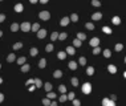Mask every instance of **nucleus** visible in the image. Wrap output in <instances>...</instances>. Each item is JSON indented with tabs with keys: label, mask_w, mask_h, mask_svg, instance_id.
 <instances>
[{
	"label": "nucleus",
	"mask_w": 126,
	"mask_h": 106,
	"mask_svg": "<svg viewBox=\"0 0 126 106\" xmlns=\"http://www.w3.org/2000/svg\"><path fill=\"white\" fill-rule=\"evenodd\" d=\"M81 90H82L84 94H90L92 93V85L89 84V82H85V84L82 85V87H81Z\"/></svg>",
	"instance_id": "nucleus-1"
},
{
	"label": "nucleus",
	"mask_w": 126,
	"mask_h": 106,
	"mask_svg": "<svg viewBox=\"0 0 126 106\" xmlns=\"http://www.w3.org/2000/svg\"><path fill=\"white\" fill-rule=\"evenodd\" d=\"M20 29H21L23 32H29L31 29H32V25H31L28 21H24V23H21V25H20Z\"/></svg>",
	"instance_id": "nucleus-2"
},
{
	"label": "nucleus",
	"mask_w": 126,
	"mask_h": 106,
	"mask_svg": "<svg viewBox=\"0 0 126 106\" xmlns=\"http://www.w3.org/2000/svg\"><path fill=\"white\" fill-rule=\"evenodd\" d=\"M39 17H40L41 20H46V21H48L49 19H51V13H49L48 11H41V12L39 13Z\"/></svg>",
	"instance_id": "nucleus-3"
},
{
	"label": "nucleus",
	"mask_w": 126,
	"mask_h": 106,
	"mask_svg": "<svg viewBox=\"0 0 126 106\" xmlns=\"http://www.w3.org/2000/svg\"><path fill=\"white\" fill-rule=\"evenodd\" d=\"M89 45H90V46H93V48L98 46V45H99V39H98V37H93V39H90Z\"/></svg>",
	"instance_id": "nucleus-4"
},
{
	"label": "nucleus",
	"mask_w": 126,
	"mask_h": 106,
	"mask_svg": "<svg viewBox=\"0 0 126 106\" xmlns=\"http://www.w3.org/2000/svg\"><path fill=\"white\" fill-rule=\"evenodd\" d=\"M101 19H102V13L101 12H96V13H93V15H92V20H93V21L101 20Z\"/></svg>",
	"instance_id": "nucleus-5"
},
{
	"label": "nucleus",
	"mask_w": 126,
	"mask_h": 106,
	"mask_svg": "<svg viewBox=\"0 0 126 106\" xmlns=\"http://www.w3.org/2000/svg\"><path fill=\"white\" fill-rule=\"evenodd\" d=\"M69 21H72V20H70V17H68V16H65V17H62V19H61V21H60V24H61L62 26H66L68 24H69Z\"/></svg>",
	"instance_id": "nucleus-6"
},
{
	"label": "nucleus",
	"mask_w": 126,
	"mask_h": 106,
	"mask_svg": "<svg viewBox=\"0 0 126 106\" xmlns=\"http://www.w3.org/2000/svg\"><path fill=\"white\" fill-rule=\"evenodd\" d=\"M107 70H109L112 74H115L117 73V66L113 65V64H109V65H107Z\"/></svg>",
	"instance_id": "nucleus-7"
},
{
	"label": "nucleus",
	"mask_w": 126,
	"mask_h": 106,
	"mask_svg": "<svg viewBox=\"0 0 126 106\" xmlns=\"http://www.w3.org/2000/svg\"><path fill=\"white\" fill-rule=\"evenodd\" d=\"M23 9H24V5L21 4V3H17L16 5H15V11H16L17 13H20V12H23Z\"/></svg>",
	"instance_id": "nucleus-8"
},
{
	"label": "nucleus",
	"mask_w": 126,
	"mask_h": 106,
	"mask_svg": "<svg viewBox=\"0 0 126 106\" xmlns=\"http://www.w3.org/2000/svg\"><path fill=\"white\" fill-rule=\"evenodd\" d=\"M68 68H69L70 70H76V69H77V62H74V61H69Z\"/></svg>",
	"instance_id": "nucleus-9"
},
{
	"label": "nucleus",
	"mask_w": 126,
	"mask_h": 106,
	"mask_svg": "<svg viewBox=\"0 0 126 106\" xmlns=\"http://www.w3.org/2000/svg\"><path fill=\"white\" fill-rule=\"evenodd\" d=\"M112 23L114 24V25H119L121 24V17L119 16H114V17L112 19Z\"/></svg>",
	"instance_id": "nucleus-10"
},
{
	"label": "nucleus",
	"mask_w": 126,
	"mask_h": 106,
	"mask_svg": "<svg viewBox=\"0 0 126 106\" xmlns=\"http://www.w3.org/2000/svg\"><path fill=\"white\" fill-rule=\"evenodd\" d=\"M45 36H46V31H45V29H40V31L37 32V37H39V39H44Z\"/></svg>",
	"instance_id": "nucleus-11"
},
{
	"label": "nucleus",
	"mask_w": 126,
	"mask_h": 106,
	"mask_svg": "<svg viewBox=\"0 0 126 106\" xmlns=\"http://www.w3.org/2000/svg\"><path fill=\"white\" fill-rule=\"evenodd\" d=\"M15 60H16V56H15V53H9V54L7 56V61H8V62H13Z\"/></svg>",
	"instance_id": "nucleus-12"
},
{
	"label": "nucleus",
	"mask_w": 126,
	"mask_h": 106,
	"mask_svg": "<svg viewBox=\"0 0 126 106\" xmlns=\"http://www.w3.org/2000/svg\"><path fill=\"white\" fill-rule=\"evenodd\" d=\"M31 69V65L29 64H24V65H21V72L23 73H27V72H29Z\"/></svg>",
	"instance_id": "nucleus-13"
},
{
	"label": "nucleus",
	"mask_w": 126,
	"mask_h": 106,
	"mask_svg": "<svg viewBox=\"0 0 126 106\" xmlns=\"http://www.w3.org/2000/svg\"><path fill=\"white\" fill-rule=\"evenodd\" d=\"M66 52H59L57 53V57H59V60H65L66 58Z\"/></svg>",
	"instance_id": "nucleus-14"
},
{
	"label": "nucleus",
	"mask_w": 126,
	"mask_h": 106,
	"mask_svg": "<svg viewBox=\"0 0 126 106\" xmlns=\"http://www.w3.org/2000/svg\"><path fill=\"white\" fill-rule=\"evenodd\" d=\"M32 32H39L40 31V24L39 23H35V24H32V29H31Z\"/></svg>",
	"instance_id": "nucleus-15"
},
{
	"label": "nucleus",
	"mask_w": 126,
	"mask_h": 106,
	"mask_svg": "<svg viewBox=\"0 0 126 106\" xmlns=\"http://www.w3.org/2000/svg\"><path fill=\"white\" fill-rule=\"evenodd\" d=\"M19 29H20V25H19L17 23H13V24L11 25V31H12V32H17Z\"/></svg>",
	"instance_id": "nucleus-16"
},
{
	"label": "nucleus",
	"mask_w": 126,
	"mask_h": 106,
	"mask_svg": "<svg viewBox=\"0 0 126 106\" xmlns=\"http://www.w3.org/2000/svg\"><path fill=\"white\" fill-rule=\"evenodd\" d=\"M45 66H46V60L45 58H41V60L39 61V68L43 69V68H45Z\"/></svg>",
	"instance_id": "nucleus-17"
},
{
	"label": "nucleus",
	"mask_w": 126,
	"mask_h": 106,
	"mask_svg": "<svg viewBox=\"0 0 126 106\" xmlns=\"http://www.w3.org/2000/svg\"><path fill=\"white\" fill-rule=\"evenodd\" d=\"M81 45H82V42H81V40H80V39H76V40H73V46H76V48H80Z\"/></svg>",
	"instance_id": "nucleus-18"
},
{
	"label": "nucleus",
	"mask_w": 126,
	"mask_h": 106,
	"mask_svg": "<svg viewBox=\"0 0 126 106\" xmlns=\"http://www.w3.org/2000/svg\"><path fill=\"white\" fill-rule=\"evenodd\" d=\"M114 49H115V52H121V50L123 49V44H122V42H118V44H115Z\"/></svg>",
	"instance_id": "nucleus-19"
},
{
	"label": "nucleus",
	"mask_w": 126,
	"mask_h": 106,
	"mask_svg": "<svg viewBox=\"0 0 126 106\" xmlns=\"http://www.w3.org/2000/svg\"><path fill=\"white\" fill-rule=\"evenodd\" d=\"M44 89H45V92H52V84L51 82H46V84H44Z\"/></svg>",
	"instance_id": "nucleus-20"
},
{
	"label": "nucleus",
	"mask_w": 126,
	"mask_h": 106,
	"mask_svg": "<svg viewBox=\"0 0 126 106\" xmlns=\"http://www.w3.org/2000/svg\"><path fill=\"white\" fill-rule=\"evenodd\" d=\"M65 52H66L68 53V54H70V56H73V54H74V46H68L66 48V50H65Z\"/></svg>",
	"instance_id": "nucleus-21"
},
{
	"label": "nucleus",
	"mask_w": 126,
	"mask_h": 106,
	"mask_svg": "<svg viewBox=\"0 0 126 106\" xmlns=\"http://www.w3.org/2000/svg\"><path fill=\"white\" fill-rule=\"evenodd\" d=\"M35 85H36V87H41V86H44L43 81H41L40 78H35Z\"/></svg>",
	"instance_id": "nucleus-22"
},
{
	"label": "nucleus",
	"mask_w": 126,
	"mask_h": 106,
	"mask_svg": "<svg viewBox=\"0 0 126 106\" xmlns=\"http://www.w3.org/2000/svg\"><path fill=\"white\" fill-rule=\"evenodd\" d=\"M29 53H31V56H33V57H35V56L39 54V49H37V48H31Z\"/></svg>",
	"instance_id": "nucleus-23"
},
{
	"label": "nucleus",
	"mask_w": 126,
	"mask_h": 106,
	"mask_svg": "<svg viewBox=\"0 0 126 106\" xmlns=\"http://www.w3.org/2000/svg\"><path fill=\"white\" fill-rule=\"evenodd\" d=\"M86 74H88V76H93V74H94V68H93V66L86 68Z\"/></svg>",
	"instance_id": "nucleus-24"
},
{
	"label": "nucleus",
	"mask_w": 126,
	"mask_h": 106,
	"mask_svg": "<svg viewBox=\"0 0 126 106\" xmlns=\"http://www.w3.org/2000/svg\"><path fill=\"white\" fill-rule=\"evenodd\" d=\"M77 39H80L81 41H84V40H86V34L82 33V32H78V33H77Z\"/></svg>",
	"instance_id": "nucleus-25"
},
{
	"label": "nucleus",
	"mask_w": 126,
	"mask_h": 106,
	"mask_svg": "<svg viewBox=\"0 0 126 106\" xmlns=\"http://www.w3.org/2000/svg\"><path fill=\"white\" fill-rule=\"evenodd\" d=\"M53 77H54V78H61V77H62V72L61 70H54Z\"/></svg>",
	"instance_id": "nucleus-26"
},
{
	"label": "nucleus",
	"mask_w": 126,
	"mask_h": 106,
	"mask_svg": "<svg viewBox=\"0 0 126 106\" xmlns=\"http://www.w3.org/2000/svg\"><path fill=\"white\" fill-rule=\"evenodd\" d=\"M13 50H19V49H21L23 48V42H16V44H13Z\"/></svg>",
	"instance_id": "nucleus-27"
},
{
	"label": "nucleus",
	"mask_w": 126,
	"mask_h": 106,
	"mask_svg": "<svg viewBox=\"0 0 126 106\" xmlns=\"http://www.w3.org/2000/svg\"><path fill=\"white\" fill-rule=\"evenodd\" d=\"M70 20H72L73 23H77L78 21V15L77 13H72V15H70Z\"/></svg>",
	"instance_id": "nucleus-28"
},
{
	"label": "nucleus",
	"mask_w": 126,
	"mask_h": 106,
	"mask_svg": "<svg viewBox=\"0 0 126 106\" xmlns=\"http://www.w3.org/2000/svg\"><path fill=\"white\" fill-rule=\"evenodd\" d=\"M59 92L62 93V94H65V93H66V86H65V85H60V86H59Z\"/></svg>",
	"instance_id": "nucleus-29"
},
{
	"label": "nucleus",
	"mask_w": 126,
	"mask_h": 106,
	"mask_svg": "<svg viewBox=\"0 0 126 106\" xmlns=\"http://www.w3.org/2000/svg\"><path fill=\"white\" fill-rule=\"evenodd\" d=\"M59 32H53V33H52L51 34V40H52V41H54V40H57V39H59Z\"/></svg>",
	"instance_id": "nucleus-30"
},
{
	"label": "nucleus",
	"mask_w": 126,
	"mask_h": 106,
	"mask_svg": "<svg viewBox=\"0 0 126 106\" xmlns=\"http://www.w3.org/2000/svg\"><path fill=\"white\" fill-rule=\"evenodd\" d=\"M85 26H86V29H89V31H94V24L93 23H86Z\"/></svg>",
	"instance_id": "nucleus-31"
},
{
	"label": "nucleus",
	"mask_w": 126,
	"mask_h": 106,
	"mask_svg": "<svg viewBox=\"0 0 126 106\" xmlns=\"http://www.w3.org/2000/svg\"><path fill=\"white\" fill-rule=\"evenodd\" d=\"M25 61H27V60H25V57H19V58H17V61H16V62L19 64V65H24V64H25Z\"/></svg>",
	"instance_id": "nucleus-32"
},
{
	"label": "nucleus",
	"mask_w": 126,
	"mask_h": 106,
	"mask_svg": "<svg viewBox=\"0 0 126 106\" xmlns=\"http://www.w3.org/2000/svg\"><path fill=\"white\" fill-rule=\"evenodd\" d=\"M51 103H52V102H51V99H49L48 97L43 99V105H44V106H51Z\"/></svg>",
	"instance_id": "nucleus-33"
},
{
	"label": "nucleus",
	"mask_w": 126,
	"mask_h": 106,
	"mask_svg": "<svg viewBox=\"0 0 126 106\" xmlns=\"http://www.w3.org/2000/svg\"><path fill=\"white\" fill-rule=\"evenodd\" d=\"M102 32H105V33H106V34H110V33H112V29H110L109 28V26H102Z\"/></svg>",
	"instance_id": "nucleus-34"
},
{
	"label": "nucleus",
	"mask_w": 126,
	"mask_h": 106,
	"mask_svg": "<svg viewBox=\"0 0 126 106\" xmlns=\"http://www.w3.org/2000/svg\"><path fill=\"white\" fill-rule=\"evenodd\" d=\"M70 82H72L73 86H78V78L77 77H73V78L70 80Z\"/></svg>",
	"instance_id": "nucleus-35"
},
{
	"label": "nucleus",
	"mask_w": 126,
	"mask_h": 106,
	"mask_svg": "<svg viewBox=\"0 0 126 106\" xmlns=\"http://www.w3.org/2000/svg\"><path fill=\"white\" fill-rule=\"evenodd\" d=\"M92 5L93 7H101V1L99 0H92Z\"/></svg>",
	"instance_id": "nucleus-36"
},
{
	"label": "nucleus",
	"mask_w": 126,
	"mask_h": 106,
	"mask_svg": "<svg viewBox=\"0 0 126 106\" xmlns=\"http://www.w3.org/2000/svg\"><path fill=\"white\" fill-rule=\"evenodd\" d=\"M109 101H110V98H104V99L101 101V106H107V103H109Z\"/></svg>",
	"instance_id": "nucleus-37"
},
{
	"label": "nucleus",
	"mask_w": 126,
	"mask_h": 106,
	"mask_svg": "<svg viewBox=\"0 0 126 106\" xmlns=\"http://www.w3.org/2000/svg\"><path fill=\"white\" fill-rule=\"evenodd\" d=\"M46 97H48L49 99H53V98H56V94H54L53 92H48L46 93Z\"/></svg>",
	"instance_id": "nucleus-38"
},
{
	"label": "nucleus",
	"mask_w": 126,
	"mask_h": 106,
	"mask_svg": "<svg viewBox=\"0 0 126 106\" xmlns=\"http://www.w3.org/2000/svg\"><path fill=\"white\" fill-rule=\"evenodd\" d=\"M66 99H68V95H66V94H62V95H60V97H59V101H60V102H65Z\"/></svg>",
	"instance_id": "nucleus-39"
},
{
	"label": "nucleus",
	"mask_w": 126,
	"mask_h": 106,
	"mask_svg": "<svg viewBox=\"0 0 126 106\" xmlns=\"http://www.w3.org/2000/svg\"><path fill=\"white\" fill-rule=\"evenodd\" d=\"M104 56H105L106 58H109L110 56H112V52H110V49H105V50H104Z\"/></svg>",
	"instance_id": "nucleus-40"
},
{
	"label": "nucleus",
	"mask_w": 126,
	"mask_h": 106,
	"mask_svg": "<svg viewBox=\"0 0 126 106\" xmlns=\"http://www.w3.org/2000/svg\"><path fill=\"white\" fill-rule=\"evenodd\" d=\"M68 37V33H65V32H62V33L59 34V40H65Z\"/></svg>",
	"instance_id": "nucleus-41"
},
{
	"label": "nucleus",
	"mask_w": 126,
	"mask_h": 106,
	"mask_svg": "<svg viewBox=\"0 0 126 106\" xmlns=\"http://www.w3.org/2000/svg\"><path fill=\"white\" fill-rule=\"evenodd\" d=\"M99 53H101V48L99 46L93 48V54H99Z\"/></svg>",
	"instance_id": "nucleus-42"
},
{
	"label": "nucleus",
	"mask_w": 126,
	"mask_h": 106,
	"mask_svg": "<svg viewBox=\"0 0 126 106\" xmlns=\"http://www.w3.org/2000/svg\"><path fill=\"white\" fill-rule=\"evenodd\" d=\"M78 62H80V65H86V58L85 57H80V60H78Z\"/></svg>",
	"instance_id": "nucleus-43"
},
{
	"label": "nucleus",
	"mask_w": 126,
	"mask_h": 106,
	"mask_svg": "<svg viewBox=\"0 0 126 106\" xmlns=\"http://www.w3.org/2000/svg\"><path fill=\"white\" fill-rule=\"evenodd\" d=\"M45 50L46 52H52V50H53V44H48L45 46Z\"/></svg>",
	"instance_id": "nucleus-44"
},
{
	"label": "nucleus",
	"mask_w": 126,
	"mask_h": 106,
	"mask_svg": "<svg viewBox=\"0 0 126 106\" xmlns=\"http://www.w3.org/2000/svg\"><path fill=\"white\" fill-rule=\"evenodd\" d=\"M74 93H73V92H69V94H68V99H69V101H73V99H74Z\"/></svg>",
	"instance_id": "nucleus-45"
},
{
	"label": "nucleus",
	"mask_w": 126,
	"mask_h": 106,
	"mask_svg": "<svg viewBox=\"0 0 126 106\" xmlns=\"http://www.w3.org/2000/svg\"><path fill=\"white\" fill-rule=\"evenodd\" d=\"M72 102H73V106H81V102L78 99H76V98L72 101Z\"/></svg>",
	"instance_id": "nucleus-46"
},
{
	"label": "nucleus",
	"mask_w": 126,
	"mask_h": 106,
	"mask_svg": "<svg viewBox=\"0 0 126 106\" xmlns=\"http://www.w3.org/2000/svg\"><path fill=\"white\" fill-rule=\"evenodd\" d=\"M32 84H35V80L33 78H29L27 82H25V85H32Z\"/></svg>",
	"instance_id": "nucleus-47"
},
{
	"label": "nucleus",
	"mask_w": 126,
	"mask_h": 106,
	"mask_svg": "<svg viewBox=\"0 0 126 106\" xmlns=\"http://www.w3.org/2000/svg\"><path fill=\"white\" fill-rule=\"evenodd\" d=\"M3 21H6V15L0 13V23H3Z\"/></svg>",
	"instance_id": "nucleus-48"
},
{
	"label": "nucleus",
	"mask_w": 126,
	"mask_h": 106,
	"mask_svg": "<svg viewBox=\"0 0 126 106\" xmlns=\"http://www.w3.org/2000/svg\"><path fill=\"white\" fill-rule=\"evenodd\" d=\"M107 106H115V102L113 99H110L109 101V103H107Z\"/></svg>",
	"instance_id": "nucleus-49"
},
{
	"label": "nucleus",
	"mask_w": 126,
	"mask_h": 106,
	"mask_svg": "<svg viewBox=\"0 0 126 106\" xmlns=\"http://www.w3.org/2000/svg\"><path fill=\"white\" fill-rule=\"evenodd\" d=\"M3 101H4V94L3 93H0V103L3 102Z\"/></svg>",
	"instance_id": "nucleus-50"
},
{
	"label": "nucleus",
	"mask_w": 126,
	"mask_h": 106,
	"mask_svg": "<svg viewBox=\"0 0 126 106\" xmlns=\"http://www.w3.org/2000/svg\"><path fill=\"white\" fill-rule=\"evenodd\" d=\"M35 89H36V85H32V86H29V89H28V90H29V92H33Z\"/></svg>",
	"instance_id": "nucleus-51"
},
{
	"label": "nucleus",
	"mask_w": 126,
	"mask_h": 106,
	"mask_svg": "<svg viewBox=\"0 0 126 106\" xmlns=\"http://www.w3.org/2000/svg\"><path fill=\"white\" fill-rule=\"evenodd\" d=\"M110 99L115 101V99H117V95H115V94H112V95H110Z\"/></svg>",
	"instance_id": "nucleus-52"
},
{
	"label": "nucleus",
	"mask_w": 126,
	"mask_h": 106,
	"mask_svg": "<svg viewBox=\"0 0 126 106\" xmlns=\"http://www.w3.org/2000/svg\"><path fill=\"white\" fill-rule=\"evenodd\" d=\"M39 1H40V3H41V4H46V3H48V1H49V0H39Z\"/></svg>",
	"instance_id": "nucleus-53"
},
{
	"label": "nucleus",
	"mask_w": 126,
	"mask_h": 106,
	"mask_svg": "<svg viewBox=\"0 0 126 106\" xmlns=\"http://www.w3.org/2000/svg\"><path fill=\"white\" fill-rule=\"evenodd\" d=\"M51 106H57V102H56V101H53V102L51 103Z\"/></svg>",
	"instance_id": "nucleus-54"
},
{
	"label": "nucleus",
	"mask_w": 126,
	"mask_h": 106,
	"mask_svg": "<svg viewBox=\"0 0 126 106\" xmlns=\"http://www.w3.org/2000/svg\"><path fill=\"white\" fill-rule=\"evenodd\" d=\"M31 3H32V4H36V3H37V0H29Z\"/></svg>",
	"instance_id": "nucleus-55"
},
{
	"label": "nucleus",
	"mask_w": 126,
	"mask_h": 106,
	"mask_svg": "<svg viewBox=\"0 0 126 106\" xmlns=\"http://www.w3.org/2000/svg\"><path fill=\"white\" fill-rule=\"evenodd\" d=\"M123 77H125V78H126V72H123Z\"/></svg>",
	"instance_id": "nucleus-56"
},
{
	"label": "nucleus",
	"mask_w": 126,
	"mask_h": 106,
	"mask_svg": "<svg viewBox=\"0 0 126 106\" xmlns=\"http://www.w3.org/2000/svg\"><path fill=\"white\" fill-rule=\"evenodd\" d=\"M1 36H3V32H1V31H0V37H1Z\"/></svg>",
	"instance_id": "nucleus-57"
},
{
	"label": "nucleus",
	"mask_w": 126,
	"mask_h": 106,
	"mask_svg": "<svg viewBox=\"0 0 126 106\" xmlns=\"http://www.w3.org/2000/svg\"><path fill=\"white\" fill-rule=\"evenodd\" d=\"M1 82H3V78H1V77H0V84H1Z\"/></svg>",
	"instance_id": "nucleus-58"
},
{
	"label": "nucleus",
	"mask_w": 126,
	"mask_h": 106,
	"mask_svg": "<svg viewBox=\"0 0 126 106\" xmlns=\"http://www.w3.org/2000/svg\"><path fill=\"white\" fill-rule=\"evenodd\" d=\"M125 64H126V57H125Z\"/></svg>",
	"instance_id": "nucleus-59"
},
{
	"label": "nucleus",
	"mask_w": 126,
	"mask_h": 106,
	"mask_svg": "<svg viewBox=\"0 0 126 106\" xmlns=\"http://www.w3.org/2000/svg\"><path fill=\"white\" fill-rule=\"evenodd\" d=\"M0 68H1V64H0Z\"/></svg>",
	"instance_id": "nucleus-60"
},
{
	"label": "nucleus",
	"mask_w": 126,
	"mask_h": 106,
	"mask_svg": "<svg viewBox=\"0 0 126 106\" xmlns=\"http://www.w3.org/2000/svg\"><path fill=\"white\" fill-rule=\"evenodd\" d=\"M0 1H3V0H0Z\"/></svg>",
	"instance_id": "nucleus-61"
}]
</instances>
